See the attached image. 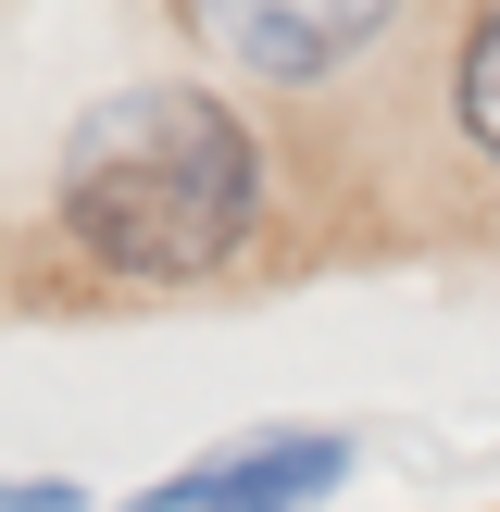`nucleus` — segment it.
<instances>
[{"label":"nucleus","instance_id":"f257e3e1","mask_svg":"<svg viewBox=\"0 0 500 512\" xmlns=\"http://www.w3.org/2000/svg\"><path fill=\"white\" fill-rule=\"evenodd\" d=\"M263 225V150L213 88H113L63 138V238L100 275H213Z\"/></svg>","mask_w":500,"mask_h":512},{"label":"nucleus","instance_id":"f03ea898","mask_svg":"<svg viewBox=\"0 0 500 512\" xmlns=\"http://www.w3.org/2000/svg\"><path fill=\"white\" fill-rule=\"evenodd\" d=\"M338 475H350V438H238V450H213V463L138 488L125 512H313Z\"/></svg>","mask_w":500,"mask_h":512},{"label":"nucleus","instance_id":"7ed1b4c3","mask_svg":"<svg viewBox=\"0 0 500 512\" xmlns=\"http://www.w3.org/2000/svg\"><path fill=\"white\" fill-rule=\"evenodd\" d=\"M375 25L388 13H350V0H238V13H213V38L250 75H325L350 50H375Z\"/></svg>","mask_w":500,"mask_h":512},{"label":"nucleus","instance_id":"20e7f679","mask_svg":"<svg viewBox=\"0 0 500 512\" xmlns=\"http://www.w3.org/2000/svg\"><path fill=\"white\" fill-rule=\"evenodd\" d=\"M463 125H475V150H500V13L463 38Z\"/></svg>","mask_w":500,"mask_h":512},{"label":"nucleus","instance_id":"39448f33","mask_svg":"<svg viewBox=\"0 0 500 512\" xmlns=\"http://www.w3.org/2000/svg\"><path fill=\"white\" fill-rule=\"evenodd\" d=\"M0 512H88L63 475H0Z\"/></svg>","mask_w":500,"mask_h":512}]
</instances>
